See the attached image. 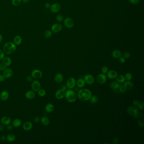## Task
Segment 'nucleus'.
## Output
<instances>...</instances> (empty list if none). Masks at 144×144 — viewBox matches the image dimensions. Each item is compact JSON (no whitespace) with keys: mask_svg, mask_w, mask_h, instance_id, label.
Returning a JSON list of instances; mask_svg holds the SVG:
<instances>
[{"mask_svg":"<svg viewBox=\"0 0 144 144\" xmlns=\"http://www.w3.org/2000/svg\"><path fill=\"white\" fill-rule=\"evenodd\" d=\"M5 129V127L4 125H0V131L2 132L4 131Z\"/></svg>","mask_w":144,"mask_h":144,"instance_id":"5fc2aeb1","label":"nucleus"},{"mask_svg":"<svg viewBox=\"0 0 144 144\" xmlns=\"http://www.w3.org/2000/svg\"><path fill=\"white\" fill-rule=\"evenodd\" d=\"M6 139L9 142H14L16 139V136L15 135L13 134H9L6 137Z\"/></svg>","mask_w":144,"mask_h":144,"instance_id":"7c9ffc66","label":"nucleus"},{"mask_svg":"<svg viewBox=\"0 0 144 144\" xmlns=\"http://www.w3.org/2000/svg\"><path fill=\"white\" fill-rule=\"evenodd\" d=\"M31 86L33 91H34V92H38L41 89V85L40 83L38 81L35 80L32 82Z\"/></svg>","mask_w":144,"mask_h":144,"instance_id":"6e6552de","label":"nucleus"},{"mask_svg":"<svg viewBox=\"0 0 144 144\" xmlns=\"http://www.w3.org/2000/svg\"><path fill=\"white\" fill-rule=\"evenodd\" d=\"M22 122L21 120L19 119H16L14 120L12 123V125L14 128H18L21 126Z\"/></svg>","mask_w":144,"mask_h":144,"instance_id":"c85d7f7f","label":"nucleus"},{"mask_svg":"<svg viewBox=\"0 0 144 144\" xmlns=\"http://www.w3.org/2000/svg\"><path fill=\"white\" fill-rule=\"evenodd\" d=\"M41 122L42 124L44 126L48 125H49L50 123V120L46 117H42V118L41 119Z\"/></svg>","mask_w":144,"mask_h":144,"instance_id":"cd10ccee","label":"nucleus"},{"mask_svg":"<svg viewBox=\"0 0 144 144\" xmlns=\"http://www.w3.org/2000/svg\"><path fill=\"white\" fill-rule=\"evenodd\" d=\"M67 88H68L67 86L64 85V86H63L62 87L61 89L63 90H64V91H65V92L66 90H67Z\"/></svg>","mask_w":144,"mask_h":144,"instance_id":"13d9d810","label":"nucleus"},{"mask_svg":"<svg viewBox=\"0 0 144 144\" xmlns=\"http://www.w3.org/2000/svg\"><path fill=\"white\" fill-rule=\"evenodd\" d=\"M124 77L125 80L127 81H130L132 78V75L130 73H126Z\"/></svg>","mask_w":144,"mask_h":144,"instance_id":"e433bc0d","label":"nucleus"},{"mask_svg":"<svg viewBox=\"0 0 144 144\" xmlns=\"http://www.w3.org/2000/svg\"><path fill=\"white\" fill-rule=\"evenodd\" d=\"M40 121V118L38 116H36L33 118V121L35 123H38Z\"/></svg>","mask_w":144,"mask_h":144,"instance_id":"49530a36","label":"nucleus"},{"mask_svg":"<svg viewBox=\"0 0 144 144\" xmlns=\"http://www.w3.org/2000/svg\"><path fill=\"white\" fill-rule=\"evenodd\" d=\"M7 67L3 63L0 64V71H4L6 69H7Z\"/></svg>","mask_w":144,"mask_h":144,"instance_id":"a19ab883","label":"nucleus"},{"mask_svg":"<svg viewBox=\"0 0 144 144\" xmlns=\"http://www.w3.org/2000/svg\"><path fill=\"white\" fill-rule=\"evenodd\" d=\"M123 57L125 58V59H129V58L131 57L130 53L129 52H125L123 53Z\"/></svg>","mask_w":144,"mask_h":144,"instance_id":"4c0bfd02","label":"nucleus"},{"mask_svg":"<svg viewBox=\"0 0 144 144\" xmlns=\"http://www.w3.org/2000/svg\"><path fill=\"white\" fill-rule=\"evenodd\" d=\"M119 90L120 92H121L122 93H124L127 90L126 88H125V87L123 85H121L119 88Z\"/></svg>","mask_w":144,"mask_h":144,"instance_id":"79ce46f5","label":"nucleus"},{"mask_svg":"<svg viewBox=\"0 0 144 144\" xmlns=\"http://www.w3.org/2000/svg\"><path fill=\"white\" fill-rule=\"evenodd\" d=\"M32 123L30 121H26L23 123V129L25 131H28L31 130L33 128Z\"/></svg>","mask_w":144,"mask_h":144,"instance_id":"2eb2a0df","label":"nucleus"},{"mask_svg":"<svg viewBox=\"0 0 144 144\" xmlns=\"http://www.w3.org/2000/svg\"><path fill=\"white\" fill-rule=\"evenodd\" d=\"M139 101L137 100H135L133 101V104L135 105V106H137V104H138L139 103Z\"/></svg>","mask_w":144,"mask_h":144,"instance_id":"6e6d98bb","label":"nucleus"},{"mask_svg":"<svg viewBox=\"0 0 144 144\" xmlns=\"http://www.w3.org/2000/svg\"><path fill=\"white\" fill-rule=\"evenodd\" d=\"M116 80L119 83H123L125 81V77L122 75H117L116 77Z\"/></svg>","mask_w":144,"mask_h":144,"instance_id":"c756f323","label":"nucleus"},{"mask_svg":"<svg viewBox=\"0 0 144 144\" xmlns=\"http://www.w3.org/2000/svg\"><path fill=\"white\" fill-rule=\"evenodd\" d=\"M96 81L100 84H103L107 81V77L105 74H100L96 77Z\"/></svg>","mask_w":144,"mask_h":144,"instance_id":"423d86ee","label":"nucleus"},{"mask_svg":"<svg viewBox=\"0 0 144 144\" xmlns=\"http://www.w3.org/2000/svg\"><path fill=\"white\" fill-rule=\"evenodd\" d=\"M7 129L8 131H10L12 130V129L13 128V125H7Z\"/></svg>","mask_w":144,"mask_h":144,"instance_id":"8fccbe9b","label":"nucleus"},{"mask_svg":"<svg viewBox=\"0 0 144 144\" xmlns=\"http://www.w3.org/2000/svg\"><path fill=\"white\" fill-rule=\"evenodd\" d=\"M5 57V53L4 51L0 50V60H2Z\"/></svg>","mask_w":144,"mask_h":144,"instance_id":"c03bdc74","label":"nucleus"},{"mask_svg":"<svg viewBox=\"0 0 144 144\" xmlns=\"http://www.w3.org/2000/svg\"><path fill=\"white\" fill-rule=\"evenodd\" d=\"M2 40H3V37L1 34H0V44L2 42Z\"/></svg>","mask_w":144,"mask_h":144,"instance_id":"052dcab7","label":"nucleus"},{"mask_svg":"<svg viewBox=\"0 0 144 144\" xmlns=\"http://www.w3.org/2000/svg\"><path fill=\"white\" fill-rule=\"evenodd\" d=\"M120 86L121 85L119 84V83H117V81L112 82L110 84V88L114 90H116L119 89Z\"/></svg>","mask_w":144,"mask_h":144,"instance_id":"5701e85b","label":"nucleus"},{"mask_svg":"<svg viewBox=\"0 0 144 144\" xmlns=\"http://www.w3.org/2000/svg\"><path fill=\"white\" fill-rule=\"evenodd\" d=\"M50 6H51V5H50V4L47 3H46L45 4V5H44V7H45V8H46V9H50Z\"/></svg>","mask_w":144,"mask_h":144,"instance_id":"603ef678","label":"nucleus"},{"mask_svg":"<svg viewBox=\"0 0 144 144\" xmlns=\"http://www.w3.org/2000/svg\"><path fill=\"white\" fill-rule=\"evenodd\" d=\"M129 0L131 4H133V5H136V4H138L140 1V0Z\"/></svg>","mask_w":144,"mask_h":144,"instance_id":"37998d69","label":"nucleus"},{"mask_svg":"<svg viewBox=\"0 0 144 144\" xmlns=\"http://www.w3.org/2000/svg\"><path fill=\"white\" fill-rule=\"evenodd\" d=\"M76 85V80L74 78L71 77L68 79L66 82V86L68 88H73Z\"/></svg>","mask_w":144,"mask_h":144,"instance_id":"0eeeda50","label":"nucleus"},{"mask_svg":"<svg viewBox=\"0 0 144 144\" xmlns=\"http://www.w3.org/2000/svg\"><path fill=\"white\" fill-rule=\"evenodd\" d=\"M52 31L50 30H46L44 32V36L46 38H50L52 36Z\"/></svg>","mask_w":144,"mask_h":144,"instance_id":"473e14b6","label":"nucleus"},{"mask_svg":"<svg viewBox=\"0 0 144 144\" xmlns=\"http://www.w3.org/2000/svg\"><path fill=\"white\" fill-rule=\"evenodd\" d=\"M25 97L28 99H32L35 97V93L33 90H28L25 94Z\"/></svg>","mask_w":144,"mask_h":144,"instance_id":"6ab92c4d","label":"nucleus"},{"mask_svg":"<svg viewBox=\"0 0 144 144\" xmlns=\"http://www.w3.org/2000/svg\"><path fill=\"white\" fill-rule=\"evenodd\" d=\"M22 38L19 36H17L14 38V43L16 46H19L21 44L22 42Z\"/></svg>","mask_w":144,"mask_h":144,"instance_id":"b1692460","label":"nucleus"},{"mask_svg":"<svg viewBox=\"0 0 144 144\" xmlns=\"http://www.w3.org/2000/svg\"><path fill=\"white\" fill-rule=\"evenodd\" d=\"M60 5L58 3H55L50 6V10L53 13H56L60 9Z\"/></svg>","mask_w":144,"mask_h":144,"instance_id":"f8f14e48","label":"nucleus"},{"mask_svg":"<svg viewBox=\"0 0 144 144\" xmlns=\"http://www.w3.org/2000/svg\"><path fill=\"white\" fill-rule=\"evenodd\" d=\"M65 96V91L62 89L58 90L56 93L55 96L58 99H62L64 98Z\"/></svg>","mask_w":144,"mask_h":144,"instance_id":"ddd939ff","label":"nucleus"},{"mask_svg":"<svg viewBox=\"0 0 144 144\" xmlns=\"http://www.w3.org/2000/svg\"><path fill=\"white\" fill-rule=\"evenodd\" d=\"M119 140L117 138H115L114 139L113 141V143L114 144H117L118 143Z\"/></svg>","mask_w":144,"mask_h":144,"instance_id":"864d4df0","label":"nucleus"},{"mask_svg":"<svg viewBox=\"0 0 144 144\" xmlns=\"http://www.w3.org/2000/svg\"><path fill=\"white\" fill-rule=\"evenodd\" d=\"M85 82L84 79L83 78H79L77 80L76 82L77 86L79 88H83L85 86Z\"/></svg>","mask_w":144,"mask_h":144,"instance_id":"a878e982","label":"nucleus"},{"mask_svg":"<svg viewBox=\"0 0 144 144\" xmlns=\"http://www.w3.org/2000/svg\"><path fill=\"white\" fill-rule=\"evenodd\" d=\"M64 25L68 28H72L74 24V23L72 19L70 17H67L64 19Z\"/></svg>","mask_w":144,"mask_h":144,"instance_id":"39448f33","label":"nucleus"},{"mask_svg":"<svg viewBox=\"0 0 144 144\" xmlns=\"http://www.w3.org/2000/svg\"><path fill=\"white\" fill-rule=\"evenodd\" d=\"M62 25L60 23H56L53 24L51 27V31L53 33H58L61 31Z\"/></svg>","mask_w":144,"mask_h":144,"instance_id":"9d476101","label":"nucleus"},{"mask_svg":"<svg viewBox=\"0 0 144 144\" xmlns=\"http://www.w3.org/2000/svg\"><path fill=\"white\" fill-rule=\"evenodd\" d=\"M144 102H139L138 104H137V107L140 110H144Z\"/></svg>","mask_w":144,"mask_h":144,"instance_id":"58836bf2","label":"nucleus"},{"mask_svg":"<svg viewBox=\"0 0 144 144\" xmlns=\"http://www.w3.org/2000/svg\"><path fill=\"white\" fill-rule=\"evenodd\" d=\"M138 125L140 126V127H143L144 125V122L142 120H139L138 121Z\"/></svg>","mask_w":144,"mask_h":144,"instance_id":"de8ad7c7","label":"nucleus"},{"mask_svg":"<svg viewBox=\"0 0 144 144\" xmlns=\"http://www.w3.org/2000/svg\"><path fill=\"white\" fill-rule=\"evenodd\" d=\"M17 49V46L12 42H8L4 44L3 51L4 53L7 55L12 54Z\"/></svg>","mask_w":144,"mask_h":144,"instance_id":"f03ea898","label":"nucleus"},{"mask_svg":"<svg viewBox=\"0 0 144 144\" xmlns=\"http://www.w3.org/2000/svg\"><path fill=\"white\" fill-rule=\"evenodd\" d=\"M118 74L117 71L111 70L109 71H108L107 73V77L110 79H114L116 78V77H117Z\"/></svg>","mask_w":144,"mask_h":144,"instance_id":"dca6fc26","label":"nucleus"},{"mask_svg":"<svg viewBox=\"0 0 144 144\" xmlns=\"http://www.w3.org/2000/svg\"><path fill=\"white\" fill-rule=\"evenodd\" d=\"M92 96V93L88 89L83 88L79 90L77 97L82 102H86L90 100Z\"/></svg>","mask_w":144,"mask_h":144,"instance_id":"f257e3e1","label":"nucleus"},{"mask_svg":"<svg viewBox=\"0 0 144 144\" xmlns=\"http://www.w3.org/2000/svg\"><path fill=\"white\" fill-rule=\"evenodd\" d=\"M22 2V0H12V4L14 6H19Z\"/></svg>","mask_w":144,"mask_h":144,"instance_id":"c9c22d12","label":"nucleus"},{"mask_svg":"<svg viewBox=\"0 0 144 144\" xmlns=\"http://www.w3.org/2000/svg\"><path fill=\"white\" fill-rule=\"evenodd\" d=\"M65 97L68 102L70 103H73L76 102L77 98V94L75 91L70 89L65 91Z\"/></svg>","mask_w":144,"mask_h":144,"instance_id":"7ed1b4c3","label":"nucleus"},{"mask_svg":"<svg viewBox=\"0 0 144 144\" xmlns=\"http://www.w3.org/2000/svg\"><path fill=\"white\" fill-rule=\"evenodd\" d=\"M33 77H32V76H28V77H27V81H28V82H31L33 80Z\"/></svg>","mask_w":144,"mask_h":144,"instance_id":"3c124183","label":"nucleus"},{"mask_svg":"<svg viewBox=\"0 0 144 144\" xmlns=\"http://www.w3.org/2000/svg\"><path fill=\"white\" fill-rule=\"evenodd\" d=\"M90 103L91 104H96L98 101V97L97 96H91V98L90 99Z\"/></svg>","mask_w":144,"mask_h":144,"instance_id":"2f4dec72","label":"nucleus"},{"mask_svg":"<svg viewBox=\"0 0 144 144\" xmlns=\"http://www.w3.org/2000/svg\"><path fill=\"white\" fill-rule=\"evenodd\" d=\"M5 78L3 74H0V82H3L5 80Z\"/></svg>","mask_w":144,"mask_h":144,"instance_id":"09e8293b","label":"nucleus"},{"mask_svg":"<svg viewBox=\"0 0 144 144\" xmlns=\"http://www.w3.org/2000/svg\"><path fill=\"white\" fill-rule=\"evenodd\" d=\"M11 119L8 116H4L1 119V122L3 125H8L11 123Z\"/></svg>","mask_w":144,"mask_h":144,"instance_id":"aec40b11","label":"nucleus"},{"mask_svg":"<svg viewBox=\"0 0 144 144\" xmlns=\"http://www.w3.org/2000/svg\"><path fill=\"white\" fill-rule=\"evenodd\" d=\"M84 79L85 82L88 85H92L95 82L94 77L91 74H87L84 77Z\"/></svg>","mask_w":144,"mask_h":144,"instance_id":"1a4fd4ad","label":"nucleus"},{"mask_svg":"<svg viewBox=\"0 0 144 144\" xmlns=\"http://www.w3.org/2000/svg\"><path fill=\"white\" fill-rule=\"evenodd\" d=\"M38 95L39 96L41 97H44L45 96L46 94V92L44 89H40L38 91Z\"/></svg>","mask_w":144,"mask_h":144,"instance_id":"72a5a7b5","label":"nucleus"},{"mask_svg":"<svg viewBox=\"0 0 144 144\" xmlns=\"http://www.w3.org/2000/svg\"><path fill=\"white\" fill-rule=\"evenodd\" d=\"M119 61L121 64H124L125 62V59L123 57H121L119 58Z\"/></svg>","mask_w":144,"mask_h":144,"instance_id":"a18cd8bd","label":"nucleus"},{"mask_svg":"<svg viewBox=\"0 0 144 144\" xmlns=\"http://www.w3.org/2000/svg\"><path fill=\"white\" fill-rule=\"evenodd\" d=\"M123 83V86L125 87L126 90H130L133 88V84L130 81H125Z\"/></svg>","mask_w":144,"mask_h":144,"instance_id":"4be33fe9","label":"nucleus"},{"mask_svg":"<svg viewBox=\"0 0 144 144\" xmlns=\"http://www.w3.org/2000/svg\"><path fill=\"white\" fill-rule=\"evenodd\" d=\"M122 56V53L120 50H115L111 52V56L115 58H119Z\"/></svg>","mask_w":144,"mask_h":144,"instance_id":"412c9836","label":"nucleus"},{"mask_svg":"<svg viewBox=\"0 0 144 144\" xmlns=\"http://www.w3.org/2000/svg\"><path fill=\"white\" fill-rule=\"evenodd\" d=\"M45 110L48 113H51L54 110V106L52 104L49 103L45 107Z\"/></svg>","mask_w":144,"mask_h":144,"instance_id":"bb28decb","label":"nucleus"},{"mask_svg":"<svg viewBox=\"0 0 144 144\" xmlns=\"http://www.w3.org/2000/svg\"><path fill=\"white\" fill-rule=\"evenodd\" d=\"M64 76L61 73H58L56 74L54 80L56 83H60L64 80Z\"/></svg>","mask_w":144,"mask_h":144,"instance_id":"a211bd4d","label":"nucleus"},{"mask_svg":"<svg viewBox=\"0 0 144 144\" xmlns=\"http://www.w3.org/2000/svg\"><path fill=\"white\" fill-rule=\"evenodd\" d=\"M3 63L6 66H9L11 65V64H12V59H11V58H10L9 57H4L3 59Z\"/></svg>","mask_w":144,"mask_h":144,"instance_id":"393cba45","label":"nucleus"},{"mask_svg":"<svg viewBox=\"0 0 144 144\" xmlns=\"http://www.w3.org/2000/svg\"><path fill=\"white\" fill-rule=\"evenodd\" d=\"M29 0H22V1L24 3H27L28 2H29Z\"/></svg>","mask_w":144,"mask_h":144,"instance_id":"bf43d9fd","label":"nucleus"},{"mask_svg":"<svg viewBox=\"0 0 144 144\" xmlns=\"http://www.w3.org/2000/svg\"><path fill=\"white\" fill-rule=\"evenodd\" d=\"M9 98V93L7 91L4 90L1 92L0 94V98L1 100L5 102L8 100Z\"/></svg>","mask_w":144,"mask_h":144,"instance_id":"f3484780","label":"nucleus"},{"mask_svg":"<svg viewBox=\"0 0 144 144\" xmlns=\"http://www.w3.org/2000/svg\"><path fill=\"white\" fill-rule=\"evenodd\" d=\"M13 74V71L12 69H6L3 72V75L6 78H9Z\"/></svg>","mask_w":144,"mask_h":144,"instance_id":"4468645a","label":"nucleus"},{"mask_svg":"<svg viewBox=\"0 0 144 144\" xmlns=\"http://www.w3.org/2000/svg\"><path fill=\"white\" fill-rule=\"evenodd\" d=\"M31 75L33 77V78L36 79H41L42 77L43 74L42 72L40 70L35 69L32 71Z\"/></svg>","mask_w":144,"mask_h":144,"instance_id":"9b49d317","label":"nucleus"},{"mask_svg":"<svg viewBox=\"0 0 144 144\" xmlns=\"http://www.w3.org/2000/svg\"><path fill=\"white\" fill-rule=\"evenodd\" d=\"M101 70H102V73L104 74H106L107 73V72L108 71V68L107 66H104L102 68Z\"/></svg>","mask_w":144,"mask_h":144,"instance_id":"ea45409f","label":"nucleus"},{"mask_svg":"<svg viewBox=\"0 0 144 144\" xmlns=\"http://www.w3.org/2000/svg\"><path fill=\"white\" fill-rule=\"evenodd\" d=\"M127 112L130 115L134 116L135 118L138 117V110L137 108L135 106L129 107L127 109Z\"/></svg>","mask_w":144,"mask_h":144,"instance_id":"20e7f679","label":"nucleus"},{"mask_svg":"<svg viewBox=\"0 0 144 144\" xmlns=\"http://www.w3.org/2000/svg\"><path fill=\"white\" fill-rule=\"evenodd\" d=\"M56 19L58 22H62L64 20V16L61 14H59L56 16Z\"/></svg>","mask_w":144,"mask_h":144,"instance_id":"f704fd0d","label":"nucleus"},{"mask_svg":"<svg viewBox=\"0 0 144 144\" xmlns=\"http://www.w3.org/2000/svg\"><path fill=\"white\" fill-rule=\"evenodd\" d=\"M6 139V136L4 135H3L0 137V139L2 140V141H5Z\"/></svg>","mask_w":144,"mask_h":144,"instance_id":"4d7b16f0","label":"nucleus"}]
</instances>
